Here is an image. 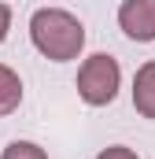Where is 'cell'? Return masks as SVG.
<instances>
[{"mask_svg":"<svg viewBox=\"0 0 155 159\" xmlns=\"http://www.w3.org/2000/svg\"><path fill=\"white\" fill-rule=\"evenodd\" d=\"M30 41L44 59L70 63L85 48V26L78 15L63 11V7H41L30 15Z\"/></svg>","mask_w":155,"mask_h":159,"instance_id":"cell-1","label":"cell"},{"mask_svg":"<svg viewBox=\"0 0 155 159\" xmlns=\"http://www.w3.org/2000/svg\"><path fill=\"white\" fill-rule=\"evenodd\" d=\"M118 85H122V67H118L115 56L107 52H96L81 63L78 70V96L89 104V107H104L118 96Z\"/></svg>","mask_w":155,"mask_h":159,"instance_id":"cell-2","label":"cell"},{"mask_svg":"<svg viewBox=\"0 0 155 159\" xmlns=\"http://www.w3.org/2000/svg\"><path fill=\"white\" fill-rule=\"evenodd\" d=\"M118 26L126 30L129 41H140V44L155 41V0H122Z\"/></svg>","mask_w":155,"mask_h":159,"instance_id":"cell-3","label":"cell"},{"mask_svg":"<svg viewBox=\"0 0 155 159\" xmlns=\"http://www.w3.org/2000/svg\"><path fill=\"white\" fill-rule=\"evenodd\" d=\"M133 107L144 119H155V59H148L133 78Z\"/></svg>","mask_w":155,"mask_h":159,"instance_id":"cell-4","label":"cell"},{"mask_svg":"<svg viewBox=\"0 0 155 159\" xmlns=\"http://www.w3.org/2000/svg\"><path fill=\"white\" fill-rule=\"evenodd\" d=\"M19 104H22V78L0 63V119L19 111Z\"/></svg>","mask_w":155,"mask_h":159,"instance_id":"cell-5","label":"cell"},{"mask_svg":"<svg viewBox=\"0 0 155 159\" xmlns=\"http://www.w3.org/2000/svg\"><path fill=\"white\" fill-rule=\"evenodd\" d=\"M0 159H48V156H44V148L33 144V141H11Z\"/></svg>","mask_w":155,"mask_h":159,"instance_id":"cell-6","label":"cell"},{"mask_svg":"<svg viewBox=\"0 0 155 159\" xmlns=\"http://www.w3.org/2000/svg\"><path fill=\"white\" fill-rule=\"evenodd\" d=\"M96 159H140L133 148H126V144H111V148H104Z\"/></svg>","mask_w":155,"mask_h":159,"instance_id":"cell-7","label":"cell"},{"mask_svg":"<svg viewBox=\"0 0 155 159\" xmlns=\"http://www.w3.org/2000/svg\"><path fill=\"white\" fill-rule=\"evenodd\" d=\"M7 30H11V7L0 4V44H4V37H7Z\"/></svg>","mask_w":155,"mask_h":159,"instance_id":"cell-8","label":"cell"}]
</instances>
